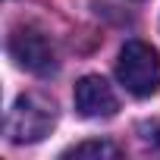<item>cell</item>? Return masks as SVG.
Returning a JSON list of instances; mask_svg holds the SVG:
<instances>
[{"mask_svg":"<svg viewBox=\"0 0 160 160\" xmlns=\"http://www.w3.org/2000/svg\"><path fill=\"white\" fill-rule=\"evenodd\" d=\"M53 126H57V104L38 91H28L13 101L3 132L13 144H32V141H41L44 135H50Z\"/></svg>","mask_w":160,"mask_h":160,"instance_id":"cell-1","label":"cell"},{"mask_svg":"<svg viewBox=\"0 0 160 160\" xmlns=\"http://www.w3.org/2000/svg\"><path fill=\"white\" fill-rule=\"evenodd\" d=\"M116 75L135 98H151L160 91V53L144 41H129L119 50Z\"/></svg>","mask_w":160,"mask_h":160,"instance_id":"cell-2","label":"cell"},{"mask_svg":"<svg viewBox=\"0 0 160 160\" xmlns=\"http://www.w3.org/2000/svg\"><path fill=\"white\" fill-rule=\"evenodd\" d=\"M7 50L22 69H28L35 75H50L57 69V50H53L50 38L35 25H16L10 32Z\"/></svg>","mask_w":160,"mask_h":160,"instance_id":"cell-3","label":"cell"},{"mask_svg":"<svg viewBox=\"0 0 160 160\" xmlns=\"http://www.w3.org/2000/svg\"><path fill=\"white\" fill-rule=\"evenodd\" d=\"M75 110L85 119H107V116H116L119 98H116V91L107 78L82 75L75 82Z\"/></svg>","mask_w":160,"mask_h":160,"instance_id":"cell-4","label":"cell"},{"mask_svg":"<svg viewBox=\"0 0 160 160\" xmlns=\"http://www.w3.org/2000/svg\"><path fill=\"white\" fill-rule=\"evenodd\" d=\"M119 154H122V151H119L113 141H101V138H98V141L72 144V148L63 151V157H98V160H101V157H110V160H113V157H119Z\"/></svg>","mask_w":160,"mask_h":160,"instance_id":"cell-5","label":"cell"},{"mask_svg":"<svg viewBox=\"0 0 160 160\" xmlns=\"http://www.w3.org/2000/svg\"><path fill=\"white\" fill-rule=\"evenodd\" d=\"M141 129L148 132V135H144V138H148V144H154V148L160 151V122H151V126H141Z\"/></svg>","mask_w":160,"mask_h":160,"instance_id":"cell-6","label":"cell"}]
</instances>
